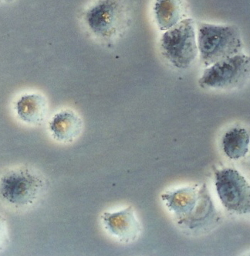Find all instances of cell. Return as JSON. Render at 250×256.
<instances>
[{"instance_id":"6da1fadb","label":"cell","mask_w":250,"mask_h":256,"mask_svg":"<svg viewBox=\"0 0 250 256\" xmlns=\"http://www.w3.org/2000/svg\"><path fill=\"white\" fill-rule=\"evenodd\" d=\"M43 175L32 168H14L0 176V200L15 209L34 205L46 192Z\"/></svg>"},{"instance_id":"7a4b0ae2","label":"cell","mask_w":250,"mask_h":256,"mask_svg":"<svg viewBox=\"0 0 250 256\" xmlns=\"http://www.w3.org/2000/svg\"><path fill=\"white\" fill-rule=\"evenodd\" d=\"M196 38L200 60L206 67L241 53L244 48L241 32L234 25L199 22Z\"/></svg>"},{"instance_id":"3957f363","label":"cell","mask_w":250,"mask_h":256,"mask_svg":"<svg viewBox=\"0 0 250 256\" xmlns=\"http://www.w3.org/2000/svg\"><path fill=\"white\" fill-rule=\"evenodd\" d=\"M162 55L172 66L186 69L199 54L196 25L193 19H183L165 31L160 40Z\"/></svg>"},{"instance_id":"277c9868","label":"cell","mask_w":250,"mask_h":256,"mask_svg":"<svg viewBox=\"0 0 250 256\" xmlns=\"http://www.w3.org/2000/svg\"><path fill=\"white\" fill-rule=\"evenodd\" d=\"M84 21L97 38L114 39L126 26V6L122 0H97L86 10Z\"/></svg>"},{"instance_id":"5b68a950","label":"cell","mask_w":250,"mask_h":256,"mask_svg":"<svg viewBox=\"0 0 250 256\" xmlns=\"http://www.w3.org/2000/svg\"><path fill=\"white\" fill-rule=\"evenodd\" d=\"M250 74V58L240 53L205 69L199 83L202 88L230 89L240 87Z\"/></svg>"},{"instance_id":"8992f818","label":"cell","mask_w":250,"mask_h":256,"mask_svg":"<svg viewBox=\"0 0 250 256\" xmlns=\"http://www.w3.org/2000/svg\"><path fill=\"white\" fill-rule=\"evenodd\" d=\"M215 174L216 190L223 206L233 213L250 212V188L246 178L232 168L217 170Z\"/></svg>"},{"instance_id":"52a82bcc","label":"cell","mask_w":250,"mask_h":256,"mask_svg":"<svg viewBox=\"0 0 250 256\" xmlns=\"http://www.w3.org/2000/svg\"><path fill=\"white\" fill-rule=\"evenodd\" d=\"M14 110L18 118L26 125L39 126L46 120L49 106L43 94L26 92L18 98Z\"/></svg>"},{"instance_id":"ba28073f","label":"cell","mask_w":250,"mask_h":256,"mask_svg":"<svg viewBox=\"0 0 250 256\" xmlns=\"http://www.w3.org/2000/svg\"><path fill=\"white\" fill-rule=\"evenodd\" d=\"M48 130L56 142L67 144L80 136L83 130V120L73 110H60L49 120Z\"/></svg>"},{"instance_id":"9c48e42d","label":"cell","mask_w":250,"mask_h":256,"mask_svg":"<svg viewBox=\"0 0 250 256\" xmlns=\"http://www.w3.org/2000/svg\"><path fill=\"white\" fill-rule=\"evenodd\" d=\"M103 220L107 230L121 241H134L141 232L139 223L131 207L115 213H104Z\"/></svg>"},{"instance_id":"30bf717a","label":"cell","mask_w":250,"mask_h":256,"mask_svg":"<svg viewBox=\"0 0 250 256\" xmlns=\"http://www.w3.org/2000/svg\"><path fill=\"white\" fill-rule=\"evenodd\" d=\"M203 188L200 190L199 198L201 196ZM199 193L197 194L196 186H187L172 193L165 194L162 195V199L166 202L167 206L170 210H173L179 217L183 218L179 222L181 224L189 218L194 210L195 206L199 200V198H197Z\"/></svg>"},{"instance_id":"8fae6325","label":"cell","mask_w":250,"mask_h":256,"mask_svg":"<svg viewBox=\"0 0 250 256\" xmlns=\"http://www.w3.org/2000/svg\"><path fill=\"white\" fill-rule=\"evenodd\" d=\"M154 16L158 29L162 31L168 30L184 18V1L155 0Z\"/></svg>"},{"instance_id":"7c38bea8","label":"cell","mask_w":250,"mask_h":256,"mask_svg":"<svg viewBox=\"0 0 250 256\" xmlns=\"http://www.w3.org/2000/svg\"><path fill=\"white\" fill-rule=\"evenodd\" d=\"M249 145L250 136L245 128H233L223 136V151L230 159L244 158L248 152Z\"/></svg>"},{"instance_id":"4fadbf2b","label":"cell","mask_w":250,"mask_h":256,"mask_svg":"<svg viewBox=\"0 0 250 256\" xmlns=\"http://www.w3.org/2000/svg\"><path fill=\"white\" fill-rule=\"evenodd\" d=\"M9 243V234L7 230L6 222L5 219L0 216V252L6 247Z\"/></svg>"},{"instance_id":"5bb4252c","label":"cell","mask_w":250,"mask_h":256,"mask_svg":"<svg viewBox=\"0 0 250 256\" xmlns=\"http://www.w3.org/2000/svg\"><path fill=\"white\" fill-rule=\"evenodd\" d=\"M13 1V0H0V2H10Z\"/></svg>"}]
</instances>
